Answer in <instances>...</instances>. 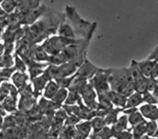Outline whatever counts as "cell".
Returning <instances> with one entry per match:
<instances>
[{
	"instance_id": "cell-7",
	"label": "cell",
	"mask_w": 158,
	"mask_h": 139,
	"mask_svg": "<svg viewBox=\"0 0 158 139\" xmlns=\"http://www.w3.org/2000/svg\"><path fill=\"white\" fill-rule=\"evenodd\" d=\"M49 8H47L44 5H40L39 7L29 11L28 13L21 15V19H20V24L21 26H30L36 22L41 16H43L46 11H48Z\"/></svg>"
},
{
	"instance_id": "cell-30",
	"label": "cell",
	"mask_w": 158,
	"mask_h": 139,
	"mask_svg": "<svg viewBox=\"0 0 158 139\" xmlns=\"http://www.w3.org/2000/svg\"><path fill=\"white\" fill-rule=\"evenodd\" d=\"M80 121H81V119L79 118L77 115H75V114H68V116L66 117V119L64 121V125L74 127Z\"/></svg>"
},
{
	"instance_id": "cell-25",
	"label": "cell",
	"mask_w": 158,
	"mask_h": 139,
	"mask_svg": "<svg viewBox=\"0 0 158 139\" xmlns=\"http://www.w3.org/2000/svg\"><path fill=\"white\" fill-rule=\"evenodd\" d=\"M80 98L81 97H80V95H79V92L69 91V94H68V96H67L65 103L63 104V105H75Z\"/></svg>"
},
{
	"instance_id": "cell-28",
	"label": "cell",
	"mask_w": 158,
	"mask_h": 139,
	"mask_svg": "<svg viewBox=\"0 0 158 139\" xmlns=\"http://www.w3.org/2000/svg\"><path fill=\"white\" fill-rule=\"evenodd\" d=\"M74 78V74L72 75V76H67V77H62V78H56L54 79L56 81V83H57L58 87L59 88H64V89H68L70 87L72 81L73 80Z\"/></svg>"
},
{
	"instance_id": "cell-23",
	"label": "cell",
	"mask_w": 158,
	"mask_h": 139,
	"mask_svg": "<svg viewBox=\"0 0 158 139\" xmlns=\"http://www.w3.org/2000/svg\"><path fill=\"white\" fill-rule=\"evenodd\" d=\"M0 8L5 14L10 15L14 13L16 9V2L15 0H3L0 4Z\"/></svg>"
},
{
	"instance_id": "cell-8",
	"label": "cell",
	"mask_w": 158,
	"mask_h": 139,
	"mask_svg": "<svg viewBox=\"0 0 158 139\" xmlns=\"http://www.w3.org/2000/svg\"><path fill=\"white\" fill-rule=\"evenodd\" d=\"M98 67H96L95 65H94L92 62H89L88 59H86L81 66L77 69V71L75 73V74L77 76L83 77L85 79H87L89 81V79H91L94 74L98 71Z\"/></svg>"
},
{
	"instance_id": "cell-26",
	"label": "cell",
	"mask_w": 158,
	"mask_h": 139,
	"mask_svg": "<svg viewBox=\"0 0 158 139\" xmlns=\"http://www.w3.org/2000/svg\"><path fill=\"white\" fill-rule=\"evenodd\" d=\"M157 129H158V123L156 121H152V120L146 121V135L153 137Z\"/></svg>"
},
{
	"instance_id": "cell-21",
	"label": "cell",
	"mask_w": 158,
	"mask_h": 139,
	"mask_svg": "<svg viewBox=\"0 0 158 139\" xmlns=\"http://www.w3.org/2000/svg\"><path fill=\"white\" fill-rule=\"evenodd\" d=\"M122 111L123 109H119V108H112L110 109L107 114L106 116L104 117L105 120H106V123H107V126H112L117 120V118L119 117V115L122 113Z\"/></svg>"
},
{
	"instance_id": "cell-34",
	"label": "cell",
	"mask_w": 158,
	"mask_h": 139,
	"mask_svg": "<svg viewBox=\"0 0 158 139\" xmlns=\"http://www.w3.org/2000/svg\"><path fill=\"white\" fill-rule=\"evenodd\" d=\"M5 53V47L3 43H0V56H2Z\"/></svg>"
},
{
	"instance_id": "cell-1",
	"label": "cell",
	"mask_w": 158,
	"mask_h": 139,
	"mask_svg": "<svg viewBox=\"0 0 158 139\" xmlns=\"http://www.w3.org/2000/svg\"><path fill=\"white\" fill-rule=\"evenodd\" d=\"M65 19L73 28L76 39L91 41L96 29V22H89L78 15L76 10L72 6H66Z\"/></svg>"
},
{
	"instance_id": "cell-29",
	"label": "cell",
	"mask_w": 158,
	"mask_h": 139,
	"mask_svg": "<svg viewBox=\"0 0 158 139\" xmlns=\"http://www.w3.org/2000/svg\"><path fill=\"white\" fill-rule=\"evenodd\" d=\"M94 134H96L100 139H109L112 137V131L110 126H106L103 129H101L99 132L95 133Z\"/></svg>"
},
{
	"instance_id": "cell-20",
	"label": "cell",
	"mask_w": 158,
	"mask_h": 139,
	"mask_svg": "<svg viewBox=\"0 0 158 139\" xmlns=\"http://www.w3.org/2000/svg\"><path fill=\"white\" fill-rule=\"evenodd\" d=\"M16 101L17 97L13 95H8L2 100V108L3 110L9 112H16Z\"/></svg>"
},
{
	"instance_id": "cell-6",
	"label": "cell",
	"mask_w": 158,
	"mask_h": 139,
	"mask_svg": "<svg viewBox=\"0 0 158 139\" xmlns=\"http://www.w3.org/2000/svg\"><path fill=\"white\" fill-rule=\"evenodd\" d=\"M79 95L82 99V102L84 105H86L88 108L91 110H97L98 108V101H97V94L93 88V86L88 83L80 90Z\"/></svg>"
},
{
	"instance_id": "cell-31",
	"label": "cell",
	"mask_w": 158,
	"mask_h": 139,
	"mask_svg": "<svg viewBox=\"0 0 158 139\" xmlns=\"http://www.w3.org/2000/svg\"><path fill=\"white\" fill-rule=\"evenodd\" d=\"M112 137L114 139H132V134L131 129L128 131H122L112 133Z\"/></svg>"
},
{
	"instance_id": "cell-13",
	"label": "cell",
	"mask_w": 158,
	"mask_h": 139,
	"mask_svg": "<svg viewBox=\"0 0 158 139\" xmlns=\"http://www.w3.org/2000/svg\"><path fill=\"white\" fill-rule=\"evenodd\" d=\"M108 95H109V98L114 108H119V109L125 108L127 96L119 94V92L111 91V90H110L108 91Z\"/></svg>"
},
{
	"instance_id": "cell-12",
	"label": "cell",
	"mask_w": 158,
	"mask_h": 139,
	"mask_svg": "<svg viewBox=\"0 0 158 139\" xmlns=\"http://www.w3.org/2000/svg\"><path fill=\"white\" fill-rule=\"evenodd\" d=\"M75 128V133L80 135L86 139H88L93 133V129H92V125L91 122L88 121V120H83L80 121L77 125L74 126Z\"/></svg>"
},
{
	"instance_id": "cell-2",
	"label": "cell",
	"mask_w": 158,
	"mask_h": 139,
	"mask_svg": "<svg viewBox=\"0 0 158 139\" xmlns=\"http://www.w3.org/2000/svg\"><path fill=\"white\" fill-rule=\"evenodd\" d=\"M109 85L111 91L125 96L131 95L134 91V88L129 68L110 69Z\"/></svg>"
},
{
	"instance_id": "cell-19",
	"label": "cell",
	"mask_w": 158,
	"mask_h": 139,
	"mask_svg": "<svg viewBox=\"0 0 158 139\" xmlns=\"http://www.w3.org/2000/svg\"><path fill=\"white\" fill-rule=\"evenodd\" d=\"M68 94H69V91H68V89L59 88L51 100L53 102V104L55 106H57L58 108H61L62 105L65 103V100H66V98L68 96Z\"/></svg>"
},
{
	"instance_id": "cell-4",
	"label": "cell",
	"mask_w": 158,
	"mask_h": 139,
	"mask_svg": "<svg viewBox=\"0 0 158 139\" xmlns=\"http://www.w3.org/2000/svg\"><path fill=\"white\" fill-rule=\"evenodd\" d=\"M109 74L110 69H98V71L94 76L89 79V83L93 86L97 95L101 94H106L110 89L109 85Z\"/></svg>"
},
{
	"instance_id": "cell-14",
	"label": "cell",
	"mask_w": 158,
	"mask_h": 139,
	"mask_svg": "<svg viewBox=\"0 0 158 139\" xmlns=\"http://www.w3.org/2000/svg\"><path fill=\"white\" fill-rule=\"evenodd\" d=\"M112 133H117V132H122V131H128L131 129V127L129 125V121H128V116L125 113H121L119 115V117L117 118L116 122L110 126Z\"/></svg>"
},
{
	"instance_id": "cell-10",
	"label": "cell",
	"mask_w": 158,
	"mask_h": 139,
	"mask_svg": "<svg viewBox=\"0 0 158 139\" xmlns=\"http://www.w3.org/2000/svg\"><path fill=\"white\" fill-rule=\"evenodd\" d=\"M49 80L50 79L48 78V76L44 73L42 74H40L39 76L31 80V85L32 87L33 95H35L37 98H38L39 95H42V91H43L45 86H46V84L48 83Z\"/></svg>"
},
{
	"instance_id": "cell-16",
	"label": "cell",
	"mask_w": 158,
	"mask_h": 139,
	"mask_svg": "<svg viewBox=\"0 0 158 139\" xmlns=\"http://www.w3.org/2000/svg\"><path fill=\"white\" fill-rule=\"evenodd\" d=\"M137 65L140 69L141 73L143 74V75L145 77L149 78V77H152V75L156 63L152 59L147 58L143 61H137Z\"/></svg>"
},
{
	"instance_id": "cell-5",
	"label": "cell",
	"mask_w": 158,
	"mask_h": 139,
	"mask_svg": "<svg viewBox=\"0 0 158 139\" xmlns=\"http://www.w3.org/2000/svg\"><path fill=\"white\" fill-rule=\"evenodd\" d=\"M131 80L133 83L134 91H138L140 94L147 91V85H148V77H145L141 73L140 69L137 65V61L132 59L131 66L129 68Z\"/></svg>"
},
{
	"instance_id": "cell-22",
	"label": "cell",
	"mask_w": 158,
	"mask_h": 139,
	"mask_svg": "<svg viewBox=\"0 0 158 139\" xmlns=\"http://www.w3.org/2000/svg\"><path fill=\"white\" fill-rule=\"evenodd\" d=\"M92 125V129H93V133H95L99 132L101 129H103L104 127L107 126L106 120L104 117H100V116H94L93 119L89 120Z\"/></svg>"
},
{
	"instance_id": "cell-36",
	"label": "cell",
	"mask_w": 158,
	"mask_h": 139,
	"mask_svg": "<svg viewBox=\"0 0 158 139\" xmlns=\"http://www.w3.org/2000/svg\"><path fill=\"white\" fill-rule=\"evenodd\" d=\"M109 139H114V137H110V138H109Z\"/></svg>"
},
{
	"instance_id": "cell-15",
	"label": "cell",
	"mask_w": 158,
	"mask_h": 139,
	"mask_svg": "<svg viewBox=\"0 0 158 139\" xmlns=\"http://www.w3.org/2000/svg\"><path fill=\"white\" fill-rule=\"evenodd\" d=\"M144 103L143 95L138 91H133L131 95L127 96L126 105L124 109H131V108H138Z\"/></svg>"
},
{
	"instance_id": "cell-39",
	"label": "cell",
	"mask_w": 158,
	"mask_h": 139,
	"mask_svg": "<svg viewBox=\"0 0 158 139\" xmlns=\"http://www.w3.org/2000/svg\"><path fill=\"white\" fill-rule=\"evenodd\" d=\"M154 139H156V138H154Z\"/></svg>"
},
{
	"instance_id": "cell-24",
	"label": "cell",
	"mask_w": 158,
	"mask_h": 139,
	"mask_svg": "<svg viewBox=\"0 0 158 139\" xmlns=\"http://www.w3.org/2000/svg\"><path fill=\"white\" fill-rule=\"evenodd\" d=\"M14 68L16 72H22V73H26L27 72V65L25 64L24 60L21 58V57L15 53V57H14Z\"/></svg>"
},
{
	"instance_id": "cell-3",
	"label": "cell",
	"mask_w": 158,
	"mask_h": 139,
	"mask_svg": "<svg viewBox=\"0 0 158 139\" xmlns=\"http://www.w3.org/2000/svg\"><path fill=\"white\" fill-rule=\"evenodd\" d=\"M77 40L79 39H69L54 34V36H52L46 40H44L41 46L49 55H54L61 53L67 46L76 42Z\"/></svg>"
},
{
	"instance_id": "cell-38",
	"label": "cell",
	"mask_w": 158,
	"mask_h": 139,
	"mask_svg": "<svg viewBox=\"0 0 158 139\" xmlns=\"http://www.w3.org/2000/svg\"><path fill=\"white\" fill-rule=\"evenodd\" d=\"M156 122H157V123H158V118H157V121H156Z\"/></svg>"
},
{
	"instance_id": "cell-37",
	"label": "cell",
	"mask_w": 158,
	"mask_h": 139,
	"mask_svg": "<svg viewBox=\"0 0 158 139\" xmlns=\"http://www.w3.org/2000/svg\"><path fill=\"white\" fill-rule=\"evenodd\" d=\"M1 57H2V56H0V61H1Z\"/></svg>"
},
{
	"instance_id": "cell-27",
	"label": "cell",
	"mask_w": 158,
	"mask_h": 139,
	"mask_svg": "<svg viewBox=\"0 0 158 139\" xmlns=\"http://www.w3.org/2000/svg\"><path fill=\"white\" fill-rule=\"evenodd\" d=\"M14 57L12 54L4 53L1 57V61H0V66L1 68H12L14 67Z\"/></svg>"
},
{
	"instance_id": "cell-18",
	"label": "cell",
	"mask_w": 158,
	"mask_h": 139,
	"mask_svg": "<svg viewBox=\"0 0 158 139\" xmlns=\"http://www.w3.org/2000/svg\"><path fill=\"white\" fill-rule=\"evenodd\" d=\"M59 89L57 83H56V81L54 79H51L48 81V83L45 86L43 91H42V97L46 98V99H49L51 100L53 95H55V92L57 91V90Z\"/></svg>"
},
{
	"instance_id": "cell-17",
	"label": "cell",
	"mask_w": 158,
	"mask_h": 139,
	"mask_svg": "<svg viewBox=\"0 0 158 139\" xmlns=\"http://www.w3.org/2000/svg\"><path fill=\"white\" fill-rule=\"evenodd\" d=\"M57 36L65 37V38H69V39H76L74 32L73 30V28L71 27V25L66 21V19H64L57 29Z\"/></svg>"
},
{
	"instance_id": "cell-33",
	"label": "cell",
	"mask_w": 158,
	"mask_h": 139,
	"mask_svg": "<svg viewBox=\"0 0 158 139\" xmlns=\"http://www.w3.org/2000/svg\"><path fill=\"white\" fill-rule=\"evenodd\" d=\"M148 58L153 60L155 63L158 64V46H157V47H155V49L151 53V54L148 56Z\"/></svg>"
},
{
	"instance_id": "cell-32",
	"label": "cell",
	"mask_w": 158,
	"mask_h": 139,
	"mask_svg": "<svg viewBox=\"0 0 158 139\" xmlns=\"http://www.w3.org/2000/svg\"><path fill=\"white\" fill-rule=\"evenodd\" d=\"M143 95V100L144 103L147 104H156L157 105V99L155 98V96L152 94L151 91H145L142 94Z\"/></svg>"
},
{
	"instance_id": "cell-9",
	"label": "cell",
	"mask_w": 158,
	"mask_h": 139,
	"mask_svg": "<svg viewBox=\"0 0 158 139\" xmlns=\"http://www.w3.org/2000/svg\"><path fill=\"white\" fill-rule=\"evenodd\" d=\"M139 112L146 120L157 121L158 118V105L156 104L144 103L139 106Z\"/></svg>"
},
{
	"instance_id": "cell-35",
	"label": "cell",
	"mask_w": 158,
	"mask_h": 139,
	"mask_svg": "<svg viewBox=\"0 0 158 139\" xmlns=\"http://www.w3.org/2000/svg\"><path fill=\"white\" fill-rule=\"evenodd\" d=\"M154 138H156V139H158V129H157V131H156V133H155V134H154V136H153Z\"/></svg>"
},
{
	"instance_id": "cell-11",
	"label": "cell",
	"mask_w": 158,
	"mask_h": 139,
	"mask_svg": "<svg viewBox=\"0 0 158 139\" xmlns=\"http://www.w3.org/2000/svg\"><path fill=\"white\" fill-rule=\"evenodd\" d=\"M10 79H12V81H13V85L17 90H20L29 83L30 77H29V74L26 73L15 71L12 74V76H10Z\"/></svg>"
}]
</instances>
